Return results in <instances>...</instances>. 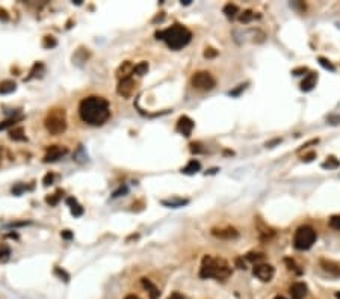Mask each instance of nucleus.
Segmentation results:
<instances>
[{
    "mask_svg": "<svg viewBox=\"0 0 340 299\" xmlns=\"http://www.w3.org/2000/svg\"><path fill=\"white\" fill-rule=\"evenodd\" d=\"M199 169H201V163H199L198 161H195V159H194V161H191V162L182 169V172H183V174H188V175H192V174H197Z\"/></svg>",
    "mask_w": 340,
    "mask_h": 299,
    "instance_id": "22",
    "label": "nucleus"
},
{
    "mask_svg": "<svg viewBox=\"0 0 340 299\" xmlns=\"http://www.w3.org/2000/svg\"><path fill=\"white\" fill-rule=\"evenodd\" d=\"M156 38L165 41V44L171 50H180L189 44V41L192 39V32L185 26L174 25L171 27L156 32Z\"/></svg>",
    "mask_w": 340,
    "mask_h": 299,
    "instance_id": "2",
    "label": "nucleus"
},
{
    "mask_svg": "<svg viewBox=\"0 0 340 299\" xmlns=\"http://www.w3.org/2000/svg\"><path fill=\"white\" fill-rule=\"evenodd\" d=\"M56 39L53 38V36H46L44 38V43H43V46L46 47V49H53V47H56Z\"/></svg>",
    "mask_w": 340,
    "mask_h": 299,
    "instance_id": "33",
    "label": "nucleus"
},
{
    "mask_svg": "<svg viewBox=\"0 0 340 299\" xmlns=\"http://www.w3.org/2000/svg\"><path fill=\"white\" fill-rule=\"evenodd\" d=\"M53 178H55V175L53 174H47L46 177H44V180H43V183H44V186H50L52 183H53Z\"/></svg>",
    "mask_w": 340,
    "mask_h": 299,
    "instance_id": "37",
    "label": "nucleus"
},
{
    "mask_svg": "<svg viewBox=\"0 0 340 299\" xmlns=\"http://www.w3.org/2000/svg\"><path fill=\"white\" fill-rule=\"evenodd\" d=\"M133 68H135V65L130 61L123 62L121 65H119V68L116 70V77L119 79V81H121V79H126V77H130L133 74Z\"/></svg>",
    "mask_w": 340,
    "mask_h": 299,
    "instance_id": "13",
    "label": "nucleus"
},
{
    "mask_svg": "<svg viewBox=\"0 0 340 299\" xmlns=\"http://www.w3.org/2000/svg\"><path fill=\"white\" fill-rule=\"evenodd\" d=\"M321 266L331 275L334 276H340V265H337L336 262H331V260H325V258H322L321 260Z\"/></svg>",
    "mask_w": 340,
    "mask_h": 299,
    "instance_id": "14",
    "label": "nucleus"
},
{
    "mask_svg": "<svg viewBox=\"0 0 340 299\" xmlns=\"http://www.w3.org/2000/svg\"><path fill=\"white\" fill-rule=\"evenodd\" d=\"M316 242V231L310 225H303L295 231L293 246L299 251H306L313 246Z\"/></svg>",
    "mask_w": 340,
    "mask_h": 299,
    "instance_id": "5",
    "label": "nucleus"
},
{
    "mask_svg": "<svg viewBox=\"0 0 340 299\" xmlns=\"http://www.w3.org/2000/svg\"><path fill=\"white\" fill-rule=\"evenodd\" d=\"M309 70L306 68V67H301V68H295L293 71H292V74H295V76H301L303 73H307Z\"/></svg>",
    "mask_w": 340,
    "mask_h": 299,
    "instance_id": "40",
    "label": "nucleus"
},
{
    "mask_svg": "<svg viewBox=\"0 0 340 299\" xmlns=\"http://www.w3.org/2000/svg\"><path fill=\"white\" fill-rule=\"evenodd\" d=\"M62 237L67 239V241H70V239H73V233L70 230H65V231H62Z\"/></svg>",
    "mask_w": 340,
    "mask_h": 299,
    "instance_id": "42",
    "label": "nucleus"
},
{
    "mask_svg": "<svg viewBox=\"0 0 340 299\" xmlns=\"http://www.w3.org/2000/svg\"><path fill=\"white\" fill-rule=\"evenodd\" d=\"M55 273L59 276V278H61V280H64L65 283H68V280H70V275L64 271V269H61V268H56L55 269Z\"/></svg>",
    "mask_w": 340,
    "mask_h": 299,
    "instance_id": "34",
    "label": "nucleus"
},
{
    "mask_svg": "<svg viewBox=\"0 0 340 299\" xmlns=\"http://www.w3.org/2000/svg\"><path fill=\"white\" fill-rule=\"evenodd\" d=\"M44 126L50 135H62L67 130V112L65 109L55 108L49 110L44 119Z\"/></svg>",
    "mask_w": 340,
    "mask_h": 299,
    "instance_id": "4",
    "label": "nucleus"
},
{
    "mask_svg": "<svg viewBox=\"0 0 340 299\" xmlns=\"http://www.w3.org/2000/svg\"><path fill=\"white\" fill-rule=\"evenodd\" d=\"M68 153V150L65 147H61V145H52L50 148H47V153L44 156V162L49 163V162H56L59 161L62 156H65Z\"/></svg>",
    "mask_w": 340,
    "mask_h": 299,
    "instance_id": "9",
    "label": "nucleus"
},
{
    "mask_svg": "<svg viewBox=\"0 0 340 299\" xmlns=\"http://www.w3.org/2000/svg\"><path fill=\"white\" fill-rule=\"evenodd\" d=\"M274 273H275L274 268H272L271 265H268V263H258V265H255V268H254V275L258 278V280H262V281H265V283H268V281L272 280Z\"/></svg>",
    "mask_w": 340,
    "mask_h": 299,
    "instance_id": "8",
    "label": "nucleus"
},
{
    "mask_svg": "<svg viewBox=\"0 0 340 299\" xmlns=\"http://www.w3.org/2000/svg\"><path fill=\"white\" fill-rule=\"evenodd\" d=\"M313 159H316V153L314 151H310V153H307V154L303 156V161L304 162H312Z\"/></svg>",
    "mask_w": 340,
    "mask_h": 299,
    "instance_id": "36",
    "label": "nucleus"
},
{
    "mask_svg": "<svg viewBox=\"0 0 340 299\" xmlns=\"http://www.w3.org/2000/svg\"><path fill=\"white\" fill-rule=\"evenodd\" d=\"M3 159H5V150L0 147V166H2V163H3Z\"/></svg>",
    "mask_w": 340,
    "mask_h": 299,
    "instance_id": "44",
    "label": "nucleus"
},
{
    "mask_svg": "<svg viewBox=\"0 0 340 299\" xmlns=\"http://www.w3.org/2000/svg\"><path fill=\"white\" fill-rule=\"evenodd\" d=\"M23 190H28V188H26L25 185H17L15 188H12V193L17 195V196H18L20 193H22Z\"/></svg>",
    "mask_w": 340,
    "mask_h": 299,
    "instance_id": "35",
    "label": "nucleus"
},
{
    "mask_svg": "<svg viewBox=\"0 0 340 299\" xmlns=\"http://www.w3.org/2000/svg\"><path fill=\"white\" fill-rule=\"evenodd\" d=\"M328 123L331 124H340V115H333L328 118Z\"/></svg>",
    "mask_w": 340,
    "mask_h": 299,
    "instance_id": "39",
    "label": "nucleus"
},
{
    "mask_svg": "<svg viewBox=\"0 0 340 299\" xmlns=\"http://www.w3.org/2000/svg\"><path fill=\"white\" fill-rule=\"evenodd\" d=\"M319 62H321V65L324 67V68H327V70H330V71H336V67L331 64V61H328L327 57H319Z\"/></svg>",
    "mask_w": 340,
    "mask_h": 299,
    "instance_id": "31",
    "label": "nucleus"
},
{
    "mask_svg": "<svg viewBox=\"0 0 340 299\" xmlns=\"http://www.w3.org/2000/svg\"><path fill=\"white\" fill-rule=\"evenodd\" d=\"M199 147H201L199 144H191V151H192V153H201L203 150L199 148Z\"/></svg>",
    "mask_w": 340,
    "mask_h": 299,
    "instance_id": "41",
    "label": "nucleus"
},
{
    "mask_svg": "<svg viewBox=\"0 0 340 299\" xmlns=\"http://www.w3.org/2000/svg\"><path fill=\"white\" fill-rule=\"evenodd\" d=\"M236 265L241 269H245V263L242 262V258H236Z\"/></svg>",
    "mask_w": 340,
    "mask_h": 299,
    "instance_id": "43",
    "label": "nucleus"
},
{
    "mask_svg": "<svg viewBox=\"0 0 340 299\" xmlns=\"http://www.w3.org/2000/svg\"><path fill=\"white\" fill-rule=\"evenodd\" d=\"M254 17L255 15H254L253 11H245V12H242V15H239V22H241V23H250Z\"/></svg>",
    "mask_w": 340,
    "mask_h": 299,
    "instance_id": "30",
    "label": "nucleus"
},
{
    "mask_svg": "<svg viewBox=\"0 0 340 299\" xmlns=\"http://www.w3.org/2000/svg\"><path fill=\"white\" fill-rule=\"evenodd\" d=\"M247 260L258 265L262 260H265V254H262V252H250V254H247Z\"/></svg>",
    "mask_w": 340,
    "mask_h": 299,
    "instance_id": "26",
    "label": "nucleus"
},
{
    "mask_svg": "<svg viewBox=\"0 0 340 299\" xmlns=\"http://www.w3.org/2000/svg\"><path fill=\"white\" fill-rule=\"evenodd\" d=\"M292 299H304L307 296V286L304 283H295L290 286Z\"/></svg>",
    "mask_w": 340,
    "mask_h": 299,
    "instance_id": "12",
    "label": "nucleus"
},
{
    "mask_svg": "<svg viewBox=\"0 0 340 299\" xmlns=\"http://www.w3.org/2000/svg\"><path fill=\"white\" fill-rule=\"evenodd\" d=\"M126 299H139L138 296H133V295H130V296H127Z\"/></svg>",
    "mask_w": 340,
    "mask_h": 299,
    "instance_id": "49",
    "label": "nucleus"
},
{
    "mask_svg": "<svg viewBox=\"0 0 340 299\" xmlns=\"http://www.w3.org/2000/svg\"><path fill=\"white\" fill-rule=\"evenodd\" d=\"M23 119V115H15V116H11V118H6L5 121H2L0 123V132L2 130H6V129H9V127H15V124L17 123H20Z\"/></svg>",
    "mask_w": 340,
    "mask_h": 299,
    "instance_id": "18",
    "label": "nucleus"
},
{
    "mask_svg": "<svg viewBox=\"0 0 340 299\" xmlns=\"http://www.w3.org/2000/svg\"><path fill=\"white\" fill-rule=\"evenodd\" d=\"M62 195H64V190L59 189V190H56L53 195H50V196H47V198H46V203H47V204H50V206H56V204L59 203V199L62 198Z\"/></svg>",
    "mask_w": 340,
    "mask_h": 299,
    "instance_id": "25",
    "label": "nucleus"
},
{
    "mask_svg": "<svg viewBox=\"0 0 340 299\" xmlns=\"http://www.w3.org/2000/svg\"><path fill=\"white\" fill-rule=\"evenodd\" d=\"M168 299H183V298H182V295H180V293H177V292H175V293H172V295H171V296H170Z\"/></svg>",
    "mask_w": 340,
    "mask_h": 299,
    "instance_id": "46",
    "label": "nucleus"
},
{
    "mask_svg": "<svg viewBox=\"0 0 340 299\" xmlns=\"http://www.w3.org/2000/svg\"><path fill=\"white\" fill-rule=\"evenodd\" d=\"M0 18H3V20H8V15L3 9H0Z\"/></svg>",
    "mask_w": 340,
    "mask_h": 299,
    "instance_id": "47",
    "label": "nucleus"
},
{
    "mask_svg": "<svg viewBox=\"0 0 340 299\" xmlns=\"http://www.w3.org/2000/svg\"><path fill=\"white\" fill-rule=\"evenodd\" d=\"M182 5H191V0H182Z\"/></svg>",
    "mask_w": 340,
    "mask_h": 299,
    "instance_id": "48",
    "label": "nucleus"
},
{
    "mask_svg": "<svg viewBox=\"0 0 340 299\" xmlns=\"http://www.w3.org/2000/svg\"><path fill=\"white\" fill-rule=\"evenodd\" d=\"M147 71H148V64L147 62H139L133 68V74H138V76H144V74H147Z\"/></svg>",
    "mask_w": 340,
    "mask_h": 299,
    "instance_id": "29",
    "label": "nucleus"
},
{
    "mask_svg": "<svg viewBox=\"0 0 340 299\" xmlns=\"http://www.w3.org/2000/svg\"><path fill=\"white\" fill-rule=\"evenodd\" d=\"M216 54H218V52H216L215 49H212V47H207L206 52H204V56H206V57H215Z\"/></svg>",
    "mask_w": 340,
    "mask_h": 299,
    "instance_id": "38",
    "label": "nucleus"
},
{
    "mask_svg": "<svg viewBox=\"0 0 340 299\" xmlns=\"http://www.w3.org/2000/svg\"><path fill=\"white\" fill-rule=\"evenodd\" d=\"M67 204H68V207H70V210H71V215H73V216L79 217V216H82V215H84V207L77 203V199H76V198H73V196L67 198Z\"/></svg>",
    "mask_w": 340,
    "mask_h": 299,
    "instance_id": "15",
    "label": "nucleus"
},
{
    "mask_svg": "<svg viewBox=\"0 0 340 299\" xmlns=\"http://www.w3.org/2000/svg\"><path fill=\"white\" fill-rule=\"evenodd\" d=\"M127 192V188H121L119 190H116L115 193H113V198H116V196H119V193H126Z\"/></svg>",
    "mask_w": 340,
    "mask_h": 299,
    "instance_id": "45",
    "label": "nucleus"
},
{
    "mask_svg": "<svg viewBox=\"0 0 340 299\" xmlns=\"http://www.w3.org/2000/svg\"><path fill=\"white\" fill-rule=\"evenodd\" d=\"M9 255H11V248L6 244H0V263L8 262Z\"/></svg>",
    "mask_w": 340,
    "mask_h": 299,
    "instance_id": "24",
    "label": "nucleus"
},
{
    "mask_svg": "<svg viewBox=\"0 0 340 299\" xmlns=\"http://www.w3.org/2000/svg\"><path fill=\"white\" fill-rule=\"evenodd\" d=\"M188 203H189L188 199H183V198H172V199H164V201H162L164 206L172 207V209H175V207H183V206H186Z\"/></svg>",
    "mask_w": 340,
    "mask_h": 299,
    "instance_id": "19",
    "label": "nucleus"
},
{
    "mask_svg": "<svg viewBox=\"0 0 340 299\" xmlns=\"http://www.w3.org/2000/svg\"><path fill=\"white\" fill-rule=\"evenodd\" d=\"M191 83L198 91H212L216 86L215 77L209 71H197L191 79Z\"/></svg>",
    "mask_w": 340,
    "mask_h": 299,
    "instance_id": "6",
    "label": "nucleus"
},
{
    "mask_svg": "<svg viewBox=\"0 0 340 299\" xmlns=\"http://www.w3.org/2000/svg\"><path fill=\"white\" fill-rule=\"evenodd\" d=\"M44 71V65L41 64V62H36L33 67H32V70H30V73H29V76L26 77V81H32L33 77H38V76H41L39 73H43Z\"/></svg>",
    "mask_w": 340,
    "mask_h": 299,
    "instance_id": "23",
    "label": "nucleus"
},
{
    "mask_svg": "<svg viewBox=\"0 0 340 299\" xmlns=\"http://www.w3.org/2000/svg\"><path fill=\"white\" fill-rule=\"evenodd\" d=\"M316 82H317V76H316V73H309V74L304 77L303 83H301V89H303V91H312V89L316 86Z\"/></svg>",
    "mask_w": 340,
    "mask_h": 299,
    "instance_id": "16",
    "label": "nucleus"
},
{
    "mask_svg": "<svg viewBox=\"0 0 340 299\" xmlns=\"http://www.w3.org/2000/svg\"><path fill=\"white\" fill-rule=\"evenodd\" d=\"M15 89H17V83L14 81H3V82H0V94H2V95L11 94Z\"/></svg>",
    "mask_w": 340,
    "mask_h": 299,
    "instance_id": "20",
    "label": "nucleus"
},
{
    "mask_svg": "<svg viewBox=\"0 0 340 299\" xmlns=\"http://www.w3.org/2000/svg\"><path fill=\"white\" fill-rule=\"evenodd\" d=\"M324 168H328V169H334V168H339L340 166V161H337V159L334 156H330L327 161L322 163Z\"/></svg>",
    "mask_w": 340,
    "mask_h": 299,
    "instance_id": "27",
    "label": "nucleus"
},
{
    "mask_svg": "<svg viewBox=\"0 0 340 299\" xmlns=\"http://www.w3.org/2000/svg\"><path fill=\"white\" fill-rule=\"evenodd\" d=\"M194 127H195V124H194V121H192L189 116L183 115V116L178 118V121H177V132L178 133H182L183 136L189 137L191 133H192V130H194Z\"/></svg>",
    "mask_w": 340,
    "mask_h": 299,
    "instance_id": "10",
    "label": "nucleus"
},
{
    "mask_svg": "<svg viewBox=\"0 0 340 299\" xmlns=\"http://www.w3.org/2000/svg\"><path fill=\"white\" fill-rule=\"evenodd\" d=\"M136 89V81L130 76V77H126V79H121L116 86V92L121 95L123 98H130L133 95Z\"/></svg>",
    "mask_w": 340,
    "mask_h": 299,
    "instance_id": "7",
    "label": "nucleus"
},
{
    "mask_svg": "<svg viewBox=\"0 0 340 299\" xmlns=\"http://www.w3.org/2000/svg\"><path fill=\"white\" fill-rule=\"evenodd\" d=\"M79 115H81L82 121L86 124H91V126L105 124L111 116L108 100L102 97H95V95L84 98L81 105H79Z\"/></svg>",
    "mask_w": 340,
    "mask_h": 299,
    "instance_id": "1",
    "label": "nucleus"
},
{
    "mask_svg": "<svg viewBox=\"0 0 340 299\" xmlns=\"http://www.w3.org/2000/svg\"><path fill=\"white\" fill-rule=\"evenodd\" d=\"M231 275V268L227 260L221 257L204 255L199 268V276L201 278H215V280H227Z\"/></svg>",
    "mask_w": 340,
    "mask_h": 299,
    "instance_id": "3",
    "label": "nucleus"
},
{
    "mask_svg": "<svg viewBox=\"0 0 340 299\" xmlns=\"http://www.w3.org/2000/svg\"><path fill=\"white\" fill-rule=\"evenodd\" d=\"M212 234L219 237V239H236L239 233L233 227H224V228H213Z\"/></svg>",
    "mask_w": 340,
    "mask_h": 299,
    "instance_id": "11",
    "label": "nucleus"
},
{
    "mask_svg": "<svg viewBox=\"0 0 340 299\" xmlns=\"http://www.w3.org/2000/svg\"><path fill=\"white\" fill-rule=\"evenodd\" d=\"M330 227L340 231V215L331 216V219H330Z\"/></svg>",
    "mask_w": 340,
    "mask_h": 299,
    "instance_id": "32",
    "label": "nucleus"
},
{
    "mask_svg": "<svg viewBox=\"0 0 340 299\" xmlns=\"http://www.w3.org/2000/svg\"><path fill=\"white\" fill-rule=\"evenodd\" d=\"M9 137L12 139V141H26V135H25V130L23 127H14L9 130Z\"/></svg>",
    "mask_w": 340,
    "mask_h": 299,
    "instance_id": "21",
    "label": "nucleus"
},
{
    "mask_svg": "<svg viewBox=\"0 0 340 299\" xmlns=\"http://www.w3.org/2000/svg\"><path fill=\"white\" fill-rule=\"evenodd\" d=\"M142 286L148 292V295H150L151 299H157L159 296H161V292H159V289L148 280V278H142Z\"/></svg>",
    "mask_w": 340,
    "mask_h": 299,
    "instance_id": "17",
    "label": "nucleus"
},
{
    "mask_svg": "<svg viewBox=\"0 0 340 299\" xmlns=\"http://www.w3.org/2000/svg\"><path fill=\"white\" fill-rule=\"evenodd\" d=\"M274 299H284L283 296H277V298H274Z\"/></svg>",
    "mask_w": 340,
    "mask_h": 299,
    "instance_id": "50",
    "label": "nucleus"
},
{
    "mask_svg": "<svg viewBox=\"0 0 340 299\" xmlns=\"http://www.w3.org/2000/svg\"><path fill=\"white\" fill-rule=\"evenodd\" d=\"M336 298H337V299H340V292H339V293L336 295Z\"/></svg>",
    "mask_w": 340,
    "mask_h": 299,
    "instance_id": "51",
    "label": "nucleus"
},
{
    "mask_svg": "<svg viewBox=\"0 0 340 299\" xmlns=\"http://www.w3.org/2000/svg\"><path fill=\"white\" fill-rule=\"evenodd\" d=\"M224 14H226L227 17L233 18V17H236V15L239 14V8H237L236 5H233V3H227V5L224 6Z\"/></svg>",
    "mask_w": 340,
    "mask_h": 299,
    "instance_id": "28",
    "label": "nucleus"
}]
</instances>
